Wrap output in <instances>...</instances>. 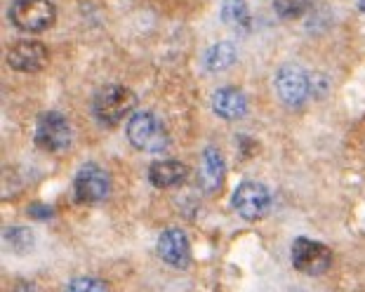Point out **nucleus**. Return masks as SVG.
<instances>
[{
    "label": "nucleus",
    "mask_w": 365,
    "mask_h": 292,
    "mask_svg": "<svg viewBox=\"0 0 365 292\" xmlns=\"http://www.w3.org/2000/svg\"><path fill=\"white\" fill-rule=\"evenodd\" d=\"M137 99L132 95V90L125 85H106L95 95L92 102V113L102 125H115L120 122L128 113L135 109Z\"/></svg>",
    "instance_id": "1"
},
{
    "label": "nucleus",
    "mask_w": 365,
    "mask_h": 292,
    "mask_svg": "<svg viewBox=\"0 0 365 292\" xmlns=\"http://www.w3.org/2000/svg\"><path fill=\"white\" fill-rule=\"evenodd\" d=\"M128 142L139 151L156 153L170 144V137L163 122L149 111H139L128 120Z\"/></svg>",
    "instance_id": "2"
},
{
    "label": "nucleus",
    "mask_w": 365,
    "mask_h": 292,
    "mask_svg": "<svg viewBox=\"0 0 365 292\" xmlns=\"http://www.w3.org/2000/svg\"><path fill=\"white\" fill-rule=\"evenodd\" d=\"M10 19L19 31L41 33L54 24L57 12L50 0H14L10 7Z\"/></svg>",
    "instance_id": "3"
},
{
    "label": "nucleus",
    "mask_w": 365,
    "mask_h": 292,
    "mask_svg": "<svg viewBox=\"0 0 365 292\" xmlns=\"http://www.w3.org/2000/svg\"><path fill=\"white\" fill-rule=\"evenodd\" d=\"M332 264V250L328 245L312 241V238H297L292 243V266L299 273L307 276H321Z\"/></svg>",
    "instance_id": "4"
},
{
    "label": "nucleus",
    "mask_w": 365,
    "mask_h": 292,
    "mask_svg": "<svg viewBox=\"0 0 365 292\" xmlns=\"http://www.w3.org/2000/svg\"><path fill=\"white\" fill-rule=\"evenodd\" d=\"M108 191H111V177H108L104 167L95 163L83 165L73 179V194L83 205L102 203L108 196Z\"/></svg>",
    "instance_id": "5"
},
{
    "label": "nucleus",
    "mask_w": 365,
    "mask_h": 292,
    "mask_svg": "<svg viewBox=\"0 0 365 292\" xmlns=\"http://www.w3.org/2000/svg\"><path fill=\"white\" fill-rule=\"evenodd\" d=\"M73 140L68 120L57 111L43 113L36 122V144L45 151H64Z\"/></svg>",
    "instance_id": "6"
},
{
    "label": "nucleus",
    "mask_w": 365,
    "mask_h": 292,
    "mask_svg": "<svg viewBox=\"0 0 365 292\" xmlns=\"http://www.w3.org/2000/svg\"><path fill=\"white\" fill-rule=\"evenodd\" d=\"M234 210L247 221H257L271 207V194L269 189L259 182H243L234 191Z\"/></svg>",
    "instance_id": "7"
},
{
    "label": "nucleus",
    "mask_w": 365,
    "mask_h": 292,
    "mask_svg": "<svg viewBox=\"0 0 365 292\" xmlns=\"http://www.w3.org/2000/svg\"><path fill=\"white\" fill-rule=\"evenodd\" d=\"M276 92L287 106H302L312 95V80L309 73L302 66L285 64L281 71L276 73Z\"/></svg>",
    "instance_id": "8"
},
{
    "label": "nucleus",
    "mask_w": 365,
    "mask_h": 292,
    "mask_svg": "<svg viewBox=\"0 0 365 292\" xmlns=\"http://www.w3.org/2000/svg\"><path fill=\"white\" fill-rule=\"evenodd\" d=\"M7 64H10L14 71L36 73L48 64V48L38 41H19L7 52Z\"/></svg>",
    "instance_id": "9"
},
{
    "label": "nucleus",
    "mask_w": 365,
    "mask_h": 292,
    "mask_svg": "<svg viewBox=\"0 0 365 292\" xmlns=\"http://www.w3.org/2000/svg\"><path fill=\"white\" fill-rule=\"evenodd\" d=\"M156 248H158L160 259L168 262L170 266L186 268L191 264V243L180 229H168V231H163Z\"/></svg>",
    "instance_id": "10"
},
{
    "label": "nucleus",
    "mask_w": 365,
    "mask_h": 292,
    "mask_svg": "<svg viewBox=\"0 0 365 292\" xmlns=\"http://www.w3.org/2000/svg\"><path fill=\"white\" fill-rule=\"evenodd\" d=\"M212 109L224 120H238L245 116L247 102L245 95L236 88H222L212 95Z\"/></svg>",
    "instance_id": "11"
},
{
    "label": "nucleus",
    "mask_w": 365,
    "mask_h": 292,
    "mask_svg": "<svg viewBox=\"0 0 365 292\" xmlns=\"http://www.w3.org/2000/svg\"><path fill=\"white\" fill-rule=\"evenodd\" d=\"M186 174H189L186 165L180 163V160H175V158L156 160V163H151V167H149V182L158 189L177 187V184H182L186 179Z\"/></svg>",
    "instance_id": "12"
},
{
    "label": "nucleus",
    "mask_w": 365,
    "mask_h": 292,
    "mask_svg": "<svg viewBox=\"0 0 365 292\" xmlns=\"http://www.w3.org/2000/svg\"><path fill=\"white\" fill-rule=\"evenodd\" d=\"M224 172H227V167H224L222 153L210 146V149L203 151V158H200V187L205 191H217L224 182Z\"/></svg>",
    "instance_id": "13"
},
{
    "label": "nucleus",
    "mask_w": 365,
    "mask_h": 292,
    "mask_svg": "<svg viewBox=\"0 0 365 292\" xmlns=\"http://www.w3.org/2000/svg\"><path fill=\"white\" fill-rule=\"evenodd\" d=\"M205 68L207 71H224V68H229L231 64L236 61V48L231 43H215L212 48L205 50Z\"/></svg>",
    "instance_id": "14"
},
{
    "label": "nucleus",
    "mask_w": 365,
    "mask_h": 292,
    "mask_svg": "<svg viewBox=\"0 0 365 292\" xmlns=\"http://www.w3.org/2000/svg\"><path fill=\"white\" fill-rule=\"evenodd\" d=\"M222 19L224 24H229L231 28H247L250 26V10H247L245 3L240 0H227L222 5Z\"/></svg>",
    "instance_id": "15"
},
{
    "label": "nucleus",
    "mask_w": 365,
    "mask_h": 292,
    "mask_svg": "<svg viewBox=\"0 0 365 292\" xmlns=\"http://www.w3.org/2000/svg\"><path fill=\"white\" fill-rule=\"evenodd\" d=\"M312 5V0H274L276 14L283 19H297L307 12V7Z\"/></svg>",
    "instance_id": "16"
},
{
    "label": "nucleus",
    "mask_w": 365,
    "mask_h": 292,
    "mask_svg": "<svg viewBox=\"0 0 365 292\" xmlns=\"http://www.w3.org/2000/svg\"><path fill=\"white\" fill-rule=\"evenodd\" d=\"M5 241L10 243V248L14 250V252H26L31 245H34V238H31V231L29 229H21V226H17V229H7L5 231Z\"/></svg>",
    "instance_id": "17"
},
{
    "label": "nucleus",
    "mask_w": 365,
    "mask_h": 292,
    "mask_svg": "<svg viewBox=\"0 0 365 292\" xmlns=\"http://www.w3.org/2000/svg\"><path fill=\"white\" fill-rule=\"evenodd\" d=\"M66 292H108V286L99 278H76L66 286Z\"/></svg>",
    "instance_id": "18"
},
{
    "label": "nucleus",
    "mask_w": 365,
    "mask_h": 292,
    "mask_svg": "<svg viewBox=\"0 0 365 292\" xmlns=\"http://www.w3.org/2000/svg\"><path fill=\"white\" fill-rule=\"evenodd\" d=\"M29 212H31V214H36L38 219H50L52 214H54V210H50V207H43V205H31V207H29Z\"/></svg>",
    "instance_id": "19"
},
{
    "label": "nucleus",
    "mask_w": 365,
    "mask_h": 292,
    "mask_svg": "<svg viewBox=\"0 0 365 292\" xmlns=\"http://www.w3.org/2000/svg\"><path fill=\"white\" fill-rule=\"evenodd\" d=\"M361 10L365 12V0H361Z\"/></svg>",
    "instance_id": "20"
}]
</instances>
